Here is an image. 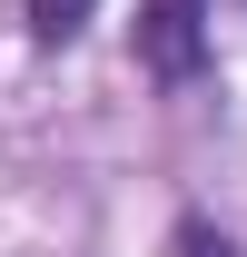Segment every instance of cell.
Segmentation results:
<instances>
[{
    "label": "cell",
    "mask_w": 247,
    "mask_h": 257,
    "mask_svg": "<svg viewBox=\"0 0 247 257\" xmlns=\"http://www.w3.org/2000/svg\"><path fill=\"white\" fill-rule=\"evenodd\" d=\"M129 50H139V69L158 89H198L208 79V0H149Z\"/></svg>",
    "instance_id": "1"
},
{
    "label": "cell",
    "mask_w": 247,
    "mask_h": 257,
    "mask_svg": "<svg viewBox=\"0 0 247 257\" xmlns=\"http://www.w3.org/2000/svg\"><path fill=\"white\" fill-rule=\"evenodd\" d=\"M20 20H30V40H40V50H69V40L99 20V0H20Z\"/></svg>",
    "instance_id": "2"
},
{
    "label": "cell",
    "mask_w": 247,
    "mask_h": 257,
    "mask_svg": "<svg viewBox=\"0 0 247 257\" xmlns=\"http://www.w3.org/2000/svg\"><path fill=\"white\" fill-rule=\"evenodd\" d=\"M168 257H247V247H237L217 218H178V227H168Z\"/></svg>",
    "instance_id": "3"
}]
</instances>
